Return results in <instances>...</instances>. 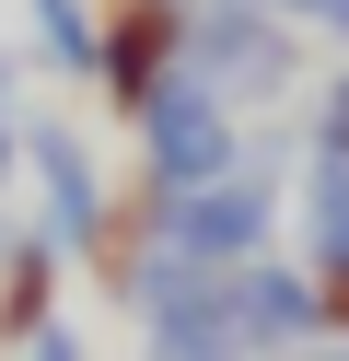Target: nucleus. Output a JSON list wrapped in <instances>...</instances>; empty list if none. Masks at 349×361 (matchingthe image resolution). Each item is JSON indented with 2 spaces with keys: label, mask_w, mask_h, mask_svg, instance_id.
<instances>
[{
  "label": "nucleus",
  "mask_w": 349,
  "mask_h": 361,
  "mask_svg": "<svg viewBox=\"0 0 349 361\" xmlns=\"http://www.w3.org/2000/svg\"><path fill=\"white\" fill-rule=\"evenodd\" d=\"M233 326H245V350H256V361L302 350V338L326 326V291H314V268H279V257L233 268Z\"/></svg>",
  "instance_id": "obj_6"
},
{
  "label": "nucleus",
  "mask_w": 349,
  "mask_h": 361,
  "mask_svg": "<svg viewBox=\"0 0 349 361\" xmlns=\"http://www.w3.org/2000/svg\"><path fill=\"white\" fill-rule=\"evenodd\" d=\"M23 175H35V198H47L35 233L59 245V257H93L105 221H116V198H105V175H93L82 128H70V117H23Z\"/></svg>",
  "instance_id": "obj_4"
},
{
  "label": "nucleus",
  "mask_w": 349,
  "mask_h": 361,
  "mask_svg": "<svg viewBox=\"0 0 349 361\" xmlns=\"http://www.w3.org/2000/svg\"><path fill=\"white\" fill-rule=\"evenodd\" d=\"M140 175H152V198H186V187H221V175H245V117H233L221 94H209L198 71L163 82L152 105H140Z\"/></svg>",
  "instance_id": "obj_1"
},
{
  "label": "nucleus",
  "mask_w": 349,
  "mask_h": 361,
  "mask_svg": "<svg viewBox=\"0 0 349 361\" xmlns=\"http://www.w3.org/2000/svg\"><path fill=\"white\" fill-rule=\"evenodd\" d=\"M59 280H70V257L35 233V221H0V338H47L59 326Z\"/></svg>",
  "instance_id": "obj_7"
},
{
  "label": "nucleus",
  "mask_w": 349,
  "mask_h": 361,
  "mask_svg": "<svg viewBox=\"0 0 349 361\" xmlns=\"http://www.w3.org/2000/svg\"><path fill=\"white\" fill-rule=\"evenodd\" d=\"M23 164V59L0 47V175Z\"/></svg>",
  "instance_id": "obj_10"
},
{
  "label": "nucleus",
  "mask_w": 349,
  "mask_h": 361,
  "mask_svg": "<svg viewBox=\"0 0 349 361\" xmlns=\"http://www.w3.org/2000/svg\"><path fill=\"white\" fill-rule=\"evenodd\" d=\"M186 71L221 105H268V94H291V24L268 0H198L186 12Z\"/></svg>",
  "instance_id": "obj_2"
},
{
  "label": "nucleus",
  "mask_w": 349,
  "mask_h": 361,
  "mask_svg": "<svg viewBox=\"0 0 349 361\" xmlns=\"http://www.w3.org/2000/svg\"><path fill=\"white\" fill-rule=\"evenodd\" d=\"M302 245H314V280L349 268V164H326V152H314V175H302Z\"/></svg>",
  "instance_id": "obj_9"
},
{
  "label": "nucleus",
  "mask_w": 349,
  "mask_h": 361,
  "mask_svg": "<svg viewBox=\"0 0 349 361\" xmlns=\"http://www.w3.org/2000/svg\"><path fill=\"white\" fill-rule=\"evenodd\" d=\"M268 175H221V187H186V198H152V245H175V257H198V268H256L268 257Z\"/></svg>",
  "instance_id": "obj_3"
},
{
  "label": "nucleus",
  "mask_w": 349,
  "mask_h": 361,
  "mask_svg": "<svg viewBox=\"0 0 349 361\" xmlns=\"http://www.w3.org/2000/svg\"><path fill=\"white\" fill-rule=\"evenodd\" d=\"M23 12H35V59L59 82H93V59H105V12H93V0H23Z\"/></svg>",
  "instance_id": "obj_8"
},
{
  "label": "nucleus",
  "mask_w": 349,
  "mask_h": 361,
  "mask_svg": "<svg viewBox=\"0 0 349 361\" xmlns=\"http://www.w3.org/2000/svg\"><path fill=\"white\" fill-rule=\"evenodd\" d=\"M186 12H198V0H105V59H93V82H105L116 117H140L163 82H186Z\"/></svg>",
  "instance_id": "obj_5"
},
{
  "label": "nucleus",
  "mask_w": 349,
  "mask_h": 361,
  "mask_svg": "<svg viewBox=\"0 0 349 361\" xmlns=\"http://www.w3.org/2000/svg\"><path fill=\"white\" fill-rule=\"evenodd\" d=\"M268 12H279V24H326V35L349 47V0H268Z\"/></svg>",
  "instance_id": "obj_12"
},
{
  "label": "nucleus",
  "mask_w": 349,
  "mask_h": 361,
  "mask_svg": "<svg viewBox=\"0 0 349 361\" xmlns=\"http://www.w3.org/2000/svg\"><path fill=\"white\" fill-rule=\"evenodd\" d=\"M314 152H326V164H349V71L326 82V105H314Z\"/></svg>",
  "instance_id": "obj_11"
},
{
  "label": "nucleus",
  "mask_w": 349,
  "mask_h": 361,
  "mask_svg": "<svg viewBox=\"0 0 349 361\" xmlns=\"http://www.w3.org/2000/svg\"><path fill=\"white\" fill-rule=\"evenodd\" d=\"M326 361H349V350H326Z\"/></svg>",
  "instance_id": "obj_14"
},
{
  "label": "nucleus",
  "mask_w": 349,
  "mask_h": 361,
  "mask_svg": "<svg viewBox=\"0 0 349 361\" xmlns=\"http://www.w3.org/2000/svg\"><path fill=\"white\" fill-rule=\"evenodd\" d=\"M23 361H82V338H70V326H47V338H23Z\"/></svg>",
  "instance_id": "obj_13"
}]
</instances>
